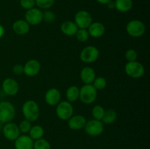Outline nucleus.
Masks as SVG:
<instances>
[{
	"label": "nucleus",
	"mask_w": 150,
	"mask_h": 149,
	"mask_svg": "<svg viewBox=\"0 0 150 149\" xmlns=\"http://www.w3.org/2000/svg\"><path fill=\"white\" fill-rule=\"evenodd\" d=\"M1 88L5 94L8 96H15L19 91V84L14 78L7 77L2 82Z\"/></svg>",
	"instance_id": "f8f14e48"
},
{
	"label": "nucleus",
	"mask_w": 150,
	"mask_h": 149,
	"mask_svg": "<svg viewBox=\"0 0 150 149\" xmlns=\"http://www.w3.org/2000/svg\"><path fill=\"white\" fill-rule=\"evenodd\" d=\"M60 29H61V32L64 35L68 37H72L76 35V32L79 30V28L76 26L74 21L65 20V21H64L61 24Z\"/></svg>",
	"instance_id": "aec40b11"
},
{
	"label": "nucleus",
	"mask_w": 150,
	"mask_h": 149,
	"mask_svg": "<svg viewBox=\"0 0 150 149\" xmlns=\"http://www.w3.org/2000/svg\"><path fill=\"white\" fill-rule=\"evenodd\" d=\"M13 72L16 75H21L23 74V65H21L20 64H16L13 67Z\"/></svg>",
	"instance_id": "72a5a7b5"
},
{
	"label": "nucleus",
	"mask_w": 150,
	"mask_h": 149,
	"mask_svg": "<svg viewBox=\"0 0 150 149\" xmlns=\"http://www.w3.org/2000/svg\"><path fill=\"white\" fill-rule=\"evenodd\" d=\"M33 149H51V145L48 140L41 138L34 141Z\"/></svg>",
	"instance_id": "a878e982"
},
{
	"label": "nucleus",
	"mask_w": 150,
	"mask_h": 149,
	"mask_svg": "<svg viewBox=\"0 0 150 149\" xmlns=\"http://www.w3.org/2000/svg\"><path fill=\"white\" fill-rule=\"evenodd\" d=\"M14 145L16 149H33L34 140L27 134H20Z\"/></svg>",
	"instance_id": "dca6fc26"
},
{
	"label": "nucleus",
	"mask_w": 150,
	"mask_h": 149,
	"mask_svg": "<svg viewBox=\"0 0 150 149\" xmlns=\"http://www.w3.org/2000/svg\"><path fill=\"white\" fill-rule=\"evenodd\" d=\"M74 22L79 29H87L92 23V15L86 10H79L75 15Z\"/></svg>",
	"instance_id": "1a4fd4ad"
},
{
	"label": "nucleus",
	"mask_w": 150,
	"mask_h": 149,
	"mask_svg": "<svg viewBox=\"0 0 150 149\" xmlns=\"http://www.w3.org/2000/svg\"><path fill=\"white\" fill-rule=\"evenodd\" d=\"M12 29L16 34L25 35L29 33L30 30V25L25 20L19 19L13 22Z\"/></svg>",
	"instance_id": "6ab92c4d"
},
{
	"label": "nucleus",
	"mask_w": 150,
	"mask_h": 149,
	"mask_svg": "<svg viewBox=\"0 0 150 149\" xmlns=\"http://www.w3.org/2000/svg\"><path fill=\"white\" fill-rule=\"evenodd\" d=\"M44 133H45V131H44V129L42 126L34 125L32 126L30 131H29V136L34 141H35V140L42 138Z\"/></svg>",
	"instance_id": "5701e85b"
},
{
	"label": "nucleus",
	"mask_w": 150,
	"mask_h": 149,
	"mask_svg": "<svg viewBox=\"0 0 150 149\" xmlns=\"http://www.w3.org/2000/svg\"><path fill=\"white\" fill-rule=\"evenodd\" d=\"M16 108L13 103L8 101L0 102V123L6 124L10 122L16 116Z\"/></svg>",
	"instance_id": "f03ea898"
},
{
	"label": "nucleus",
	"mask_w": 150,
	"mask_h": 149,
	"mask_svg": "<svg viewBox=\"0 0 150 149\" xmlns=\"http://www.w3.org/2000/svg\"><path fill=\"white\" fill-rule=\"evenodd\" d=\"M115 9L121 13H127L130 11L133 6V0H116Z\"/></svg>",
	"instance_id": "412c9836"
},
{
	"label": "nucleus",
	"mask_w": 150,
	"mask_h": 149,
	"mask_svg": "<svg viewBox=\"0 0 150 149\" xmlns=\"http://www.w3.org/2000/svg\"><path fill=\"white\" fill-rule=\"evenodd\" d=\"M125 59L127 60V62L129 61H136L138 57V53L136 52V50L133 49V48H130L126 51L125 54Z\"/></svg>",
	"instance_id": "7c9ffc66"
},
{
	"label": "nucleus",
	"mask_w": 150,
	"mask_h": 149,
	"mask_svg": "<svg viewBox=\"0 0 150 149\" xmlns=\"http://www.w3.org/2000/svg\"><path fill=\"white\" fill-rule=\"evenodd\" d=\"M56 19L55 13L51 10H45L43 12V20L46 23H53Z\"/></svg>",
	"instance_id": "2f4dec72"
},
{
	"label": "nucleus",
	"mask_w": 150,
	"mask_h": 149,
	"mask_svg": "<svg viewBox=\"0 0 150 149\" xmlns=\"http://www.w3.org/2000/svg\"><path fill=\"white\" fill-rule=\"evenodd\" d=\"M92 86L95 88L97 91L103 90L107 86L106 79L103 77H101V76L98 77H96L94 80L93 83H92Z\"/></svg>",
	"instance_id": "bb28decb"
},
{
	"label": "nucleus",
	"mask_w": 150,
	"mask_h": 149,
	"mask_svg": "<svg viewBox=\"0 0 150 149\" xmlns=\"http://www.w3.org/2000/svg\"><path fill=\"white\" fill-rule=\"evenodd\" d=\"M4 34V28L2 25L0 24V38L2 37Z\"/></svg>",
	"instance_id": "c9c22d12"
},
{
	"label": "nucleus",
	"mask_w": 150,
	"mask_h": 149,
	"mask_svg": "<svg viewBox=\"0 0 150 149\" xmlns=\"http://www.w3.org/2000/svg\"><path fill=\"white\" fill-rule=\"evenodd\" d=\"M61 100V92L57 88L49 89L45 93V101L49 106H57Z\"/></svg>",
	"instance_id": "2eb2a0df"
},
{
	"label": "nucleus",
	"mask_w": 150,
	"mask_h": 149,
	"mask_svg": "<svg viewBox=\"0 0 150 149\" xmlns=\"http://www.w3.org/2000/svg\"><path fill=\"white\" fill-rule=\"evenodd\" d=\"M20 4L22 8L28 10L35 7V0H21Z\"/></svg>",
	"instance_id": "473e14b6"
},
{
	"label": "nucleus",
	"mask_w": 150,
	"mask_h": 149,
	"mask_svg": "<svg viewBox=\"0 0 150 149\" xmlns=\"http://www.w3.org/2000/svg\"><path fill=\"white\" fill-rule=\"evenodd\" d=\"M107 6H108V7L110 10H114V9H115V3H114V1L113 0L110 1V2H108L107 4Z\"/></svg>",
	"instance_id": "f704fd0d"
},
{
	"label": "nucleus",
	"mask_w": 150,
	"mask_h": 149,
	"mask_svg": "<svg viewBox=\"0 0 150 149\" xmlns=\"http://www.w3.org/2000/svg\"><path fill=\"white\" fill-rule=\"evenodd\" d=\"M76 39L80 42H85L89 39V34L87 29H79L76 34Z\"/></svg>",
	"instance_id": "c756f323"
},
{
	"label": "nucleus",
	"mask_w": 150,
	"mask_h": 149,
	"mask_svg": "<svg viewBox=\"0 0 150 149\" xmlns=\"http://www.w3.org/2000/svg\"><path fill=\"white\" fill-rule=\"evenodd\" d=\"M100 51L98 48L89 45L81 50L80 53V59L86 64H92L98 59Z\"/></svg>",
	"instance_id": "0eeeda50"
},
{
	"label": "nucleus",
	"mask_w": 150,
	"mask_h": 149,
	"mask_svg": "<svg viewBox=\"0 0 150 149\" xmlns=\"http://www.w3.org/2000/svg\"><path fill=\"white\" fill-rule=\"evenodd\" d=\"M54 2L55 0H35V5L40 10H48L53 7Z\"/></svg>",
	"instance_id": "cd10ccee"
},
{
	"label": "nucleus",
	"mask_w": 150,
	"mask_h": 149,
	"mask_svg": "<svg viewBox=\"0 0 150 149\" xmlns=\"http://www.w3.org/2000/svg\"><path fill=\"white\" fill-rule=\"evenodd\" d=\"M98 3L100 4H107L108 2H110L112 0H96Z\"/></svg>",
	"instance_id": "e433bc0d"
},
{
	"label": "nucleus",
	"mask_w": 150,
	"mask_h": 149,
	"mask_svg": "<svg viewBox=\"0 0 150 149\" xmlns=\"http://www.w3.org/2000/svg\"><path fill=\"white\" fill-rule=\"evenodd\" d=\"M96 77V72L91 67H84L80 72V78L84 84H92Z\"/></svg>",
	"instance_id": "a211bd4d"
},
{
	"label": "nucleus",
	"mask_w": 150,
	"mask_h": 149,
	"mask_svg": "<svg viewBox=\"0 0 150 149\" xmlns=\"http://www.w3.org/2000/svg\"><path fill=\"white\" fill-rule=\"evenodd\" d=\"M86 121H87L83 115H73L67 120V125L70 129L78 131L84 128Z\"/></svg>",
	"instance_id": "4468645a"
},
{
	"label": "nucleus",
	"mask_w": 150,
	"mask_h": 149,
	"mask_svg": "<svg viewBox=\"0 0 150 149\" xmlns=\"http://www.w3.org/2000/svg\"><path fill=\"white\" fill-rule=\"evenodd\" d=\"M98 97V91L92 84H84L79 90V99L85 105H91Z\"/></svg>",
	"instance_id": "7ed1b4c3"
},
{
	"label": "nucleus",
	"mask_w": 150,
	"mask_h": 149,
	"mask_svg": "<svg viewBox=\"0 0 150 149\" xmlns=\"http://www.w3.org/2000/svg\"><path fill=\"white\" fill-rule=\"evenodd\" d=\"M22 113L25 119L32 123L35 122L39 118L40 113L38 102L32 99L26 101L22 106Z\"/></svg>",
	"instance_id": "f257e3e1"
},
{
	"label": "nucleus",
	"mask_w": 150,
	"mask_h": 149,
	"mask_svg": "<svg viewBox=\"0 0 150 149\" xmlns=\"http://www.w3.org/2000/svg\"><path fill=\"white\" fill-rule=\"evenodd\" d=\"M2 132L4 137L10 141H15L21 134L18 126L12 121L4 124L2 128Z\"/></svg>",
	"instance_id": "9b49d317"
},
{
	"label": "nucleus",
	"mask_w": 150,
	"mask_h": 149,
	"mask_svg": "<svg viewBox=\"0 0 150 149\" xmlns=\"http://www.w3.org/2000/svg\"><path fill=\"white\" fill-rule=\"evenodd\" d=\"M56 114L59 119L67 121L72 115H74V108L72 103L68 101H60L57 105Z\"/></svg>",
	"instance_id": "39448f33"
},
{
	"label": "nucleus",
	"mask_w": 150,
	"mask_h": 149,
	"mask_svg": "<svg viewBox=\"0 0 150 149\" xmlns=\"http://www.w3.org/2000/svg\"><path fill=\"white\" fill-rule=\"evenodd\" d=\"M89 37L93 38H100L103 36L105 32V28L103 23L100 22H92L87 29Z\"/></svg>",
	"instance_id": "f3484780"
},
{
	"label": "nucleus",
	"mask_w": 150,
	"mask_h": 149,
	"mask_svg": "<svg viewBox=\"0 0 150 149\" xmlns=\"http://www.w3.org/2000/svg\"><path fill=\"white\" fill-rule=\"evenodd\" d=\"M83 129L88 135L91 137H97V136L100 135L103 132L104 124L102 122V121L93 118V119L86 121Z\"/></svg>",
	"instance_id": "6e6552de"
},
{
	"label": "nucleus",
	"mask_w": 150,
	"mask_h": 149,
	"mask_svg": "<svg viewBox=\"0 0 150 149\" xmlns=\"http://www.w3.org/2000/svg\"><path fill=\"white\" fill-rule=\"evenodd\" d=\"M127 33L130 37L137 38L143 36L146 32V26L142 20L134 19L127 23L126 26Z\"/></svg>",
	"instance_id": "20e7f679"
},
{
	"label": "nucleus",
	"mask_w": 150,
	"mask_h": 149,
	"mask_svg": "<svg viewBox=\"0 0 150 149\" xmlns=\"http://www.w3.org/2000/svg\"><path fill=\"white\" fill-rule=\"evenodd\" d=\"M79 89L76 86H71L67 89L66 91V98L67 101H68L70 103L75 102L79 99Z\"/></svg>",
	"instance_id": "4be33fe9"
},
{
	"label": "nucleus",
	"mask_w": 150,
	"mask_h": 149,
	"mask_svg": "<svg viewBox=\"0 0 150 149\" xmlns=\"http://www.w3.org/2000/svg\"><path fill=\"white\" fill-rule=\"evenodd\" d=\"M125 72L130 77L138 79L144 74L145 69L143 64L139 61H129L125 66Z\"/></svg>",
	"instance_id": "423d86ee"
},
{
	"label": "nucleus",
	"mask_w": 150,
	"mask_h": 149,
	"mask_svg": "<svg viewBox=\"0 0 150 149\" xmlns=\"http://www.w3.org/2000/svg\"><path fill=\"white\" fill-rule=\"evenodd\" d=\"M104 112H105V109L103 106L100 105H97L93 107L92 110V115L94 119L99 120L101 121L103 117Z\"/></svg>",
	"instance_id": "393cba45"
},
{
	"label": "nucleus",
	"mask_w": 150,
	"mask_h": 149,
	"mask_svg": "<svg viewBox=\"0 0 150 149\" xmlns=\"http://www.w3.org/2000/svg\"><path fill=\"white\" fill-rule=\"evenodd\" d=\"M41 70V65L37 59H30L23 65V74L28 77H35L38 75Z\"/></svg>",
	"instance_id": "ddd939ff"
},
{
	"label": "nucleus",
	"mask_w": 150,
	"mask_h": 149,
	"mask_svg": "<svg viewBox=\"0 0 150 149\" xmlns=\"http://www.w3.org/2000/svg\"><path fill=\"white\" fill-rule=\"evenodd\" d=\"M25 20L30 26H36L43 20V12L39 8L33 7L26 10L25 13Z\"/></svg>",
	"instance_id": "9d476101"
},
{
	"label": "nucleus",
	"mask_w": 150,
	"mask_h": 149,
	"mask_svg": "<svg viewBox=\"0 0 150 149\" xmlns=\"http://www.w3.org/2000/svg\"><path fill=\"white\" fill-rule=\"evenodd\" d=\"M117 112L114 110L109 109L105 110L103 117L102 118V122L104 124H111L117 121Z\"/></svg>",
	"instance_id": "b1692460"
},
{
	"label": "nucleus",
	"mask_w": 150,
	"mask_h": 149,
	"mask_svg": "<svg viewBox=\"0 0 150 149\" xmlns=\"http://www.w3.org/2000/svg\"><path fill=\"white\" fill-rule=\"evenodd\" d=\"M18 126L20 132L23 133V134H26L27 133H29L32 127V122H30V121L26 119H24L21 121Z\"/></svg>",
	"instance_id": "c85d7f7f"
}]
</instances>
